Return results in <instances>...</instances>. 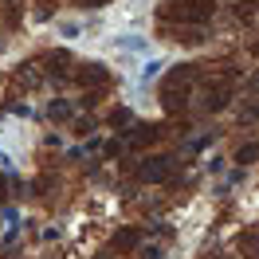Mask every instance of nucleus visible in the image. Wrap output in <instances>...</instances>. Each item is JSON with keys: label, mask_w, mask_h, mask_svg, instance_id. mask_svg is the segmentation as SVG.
Listing matches in <instances>:
<instances>
[{"label": "nucleus", "mask_w": 259, "mask_h": 259, "mask_svg": "<svg viewBox=\"0 0 259 259\" xmlns=\"http://www.w3.org/2000/svg\"><path fill=\"white\" fill-rule=\"evenodd\" d=\"M173 177V157H149L142 165V181H153V185H161V181Z\"/></svg>", "instance_id": "f257e3e1"}, {"label": "nucleus", "mask_w": 259, "mask_h": 259, "mask_svg": "<svg viewBox=\"0 0 259 259\" xmlns=\"http://www.w3.org/2000/svg\"><path fill=\"white\" fill-rule=\"evenodd\" d=\"M106 79H110V75H106V67H102V63H87V67H82V82H91V87H102Z\"/></svg>", "instance_id": "f03ea898"}, {"label": "nucleus", "mask_w": 259, "mask_h": 259, "mask_svg": "<svg viewBox=\"0 0 259 259\" xmlns=\"http://www.w3.org/2000/svg\"><path fill=\"white\" fill-rule=\"evenodd\" d=\"M48 114L55 118V122H67V118L75 114V106H71V102H63V98H55V102L48 106Z\"/></svg>", "instance_id": "7ed1b4c3"}, {"label": "nucleus", "mask_w": 259, "mask_h": 259, "mask_svg": "<svg viewBox=\"0 0 259 259\" xmlns=\"http://www.w3.org/2000/svg\"><path fill=\"white\" fill-rule=\"evenodd\" d=\"M153 138H157V130H153V126H134L130 146H146V142H153Z\"/></svg>", "instance_id": "20e7f679"}, {"label": "nucleus", "mask_w": 259, "mask_h": 259, "mask_svg": "<svg viewBox=\"0 0 259 259\" xmlns=\"http://www.w3.org/2000/svg\"><path fill=\"white\" fill-rule=\"evenodd\" d=\"M161 67H165L161 59H149V63L142 67V79H146V82H149V79H157V75H161Z\"/></svg>", "instance_id": "39448f33"}, {"label": "nucleus", "mask_w": 259, "mask_h": 259, "mask_svg": "<svg viewBox=\"0 0 259 259\" xmlns=\"http://www.w3.org/2000/svg\"><path fill=\"white\" fill-rule=\"evenodd\" d=\"M236 161H240V165H251V161H255V142H247V146H240V153H236Z\"/></svg>", "instance_id": "423d86ee"}, {"label": "nucleus", "mask_w": 259, "mask_h": 259, "mask_svg": "<svg viewBox=\"0 0 259 259\" xmlns=\"http://www.w3.org/2000/svg\"><path fill=\"white\" fill-rule=\"evenodd\" d=\"M114 243H118V247H134V243H138V232H118Z\"/></svg>", "instance_id": "0eeeda50"}, {"label": "nucleus", "mask_w": 259, "mask_h": 259, "mask_svg": "<svg viewBox=\"0 0 259 259\" xmlns=\"http://www.w3.org/2000/svg\"><path fill=\"white\" fill-rule=\"evenodd\" d=\"M130 118H134V114H130V110H114V114H110V122H114V126H126Z\"/></svg>", "instance_id": "6e6552de"}, {"label": "nucleus", "mask_w": 259, "mask_h": 259, "mask_svg": "<svg viewBox=\"0 0 259 259\" xmlns=\"http://www.w3.org/2000/svg\"><path fill=\"white\" fill-rule=\"evenodd\" d=\"M91 130H95V122H91V118H87V122H82V118L75 122V134H91Z\"/></svg>", "instance_id": "1a4fd4ad"}, {"label": "nucleus", "mask_w": 259, "mask_h": 259, "mask_svg": "<svg viewBox=\"0 0 259 259\" xmlns=\"http://www.w3.org/2000/svg\"><path fill=\"white\" fill-rule=\"evenodd\" d=\"M59 32H63L67 39H75V35H79V28H75V24H59Z\"/></svg>", "instance_id": "9d476101"}, {"label": "nucleus", "mask_w": 259, "mask_h": 259, "mask_svg": "<svg viewBox=\"0 0 259 259\" xmlns=\"http://www.w3.org/2000/svg\"><path fill=\"white\" fill-rule=\"evenodd\" d=\"M142 259H161V247H146V251H142Z\"/></svg>", "instance_id": "9b49d317"}, {"label": "nucleus", "mask_w": 259, "mask_h": 259, "mask_svg": "<svg viewBox=\"0 0 259 259\" xmlns=\"http://www.w3.org/2000/svg\"><path fill=\"white\" fill-rule=\"evenodd\" d=\"M82 4H91V8H102V4H106V0H82Z\"/></svg>", "instance_id": "f8f14e48"}]
</instances>
